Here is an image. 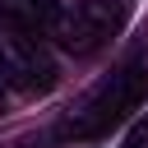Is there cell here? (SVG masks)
I'll list each match as a JSON object with an SVG mask.
<instances>
[{"mask_svg": "<svg viewBox=\"0 0 148 148\" xmlns=\"http://www.w3.org/2000/svg\"><path fill=\"white\" fill-rule=\"evenodd\" d=\"M143 97H148V65L130 60L74 106V116L60 125V139H97L111 125H120L134 106H143Z\"/></svg>", "mask_w": 148, "mask_h": 148, "instance_id": "6da1fadb", "label": "cell"}, {"mask_svg": "<svg viewBox=\"0 0 148 148\" xmlns=\"http://www.w3.org/2000/svg\"><path fill=\"white\" fill-rule=\"evenodd\" d=\"M0 56H5V79L18 92H46L56 88V60L32 37V28H0Z\"/></svg>", "mask_w": 148, "mask_h": 148, "instance_id": "3957f363", "label": "cell"}, {"mask_svg": "<svg viewBox=\"0 0 148 148\" xmlns=\"http://www.w3.org/2000/svg\"><path fill=\"white\" fill-rule=\"evenodd\" d=\"M120 148H148V111L134 120V130L125 134V143H120Z\"/></svg>", "mask_w": 148, "mask_h": 148, "instance_id": "277c9868", "label": "cell"}, {"mask_svg": "<svg viewBox=\"0 0 148 148\" xmlns=\"http://www.w3.org/2000/svg\"><path fill=\"white\" fill-rule=\"evenodd\" d=\"M125 18H130L125 0H74L69 9H60V18L51 23V32L60 37L65 51L92 56V51H102L125 28Z\"/></svg>", "mask_w": 148, "mask_h": 148, "instance_id": "7a4b0ae2", "label": "cell"}, {"mask_svg": "<svg viewBox=\"0 0 148 148\" xmlns=\"http://www.w3.org/2000/svg\"><path fill=\"white\" fill-rule=\"evenodd\" d=\"M23 5H28L32 14H42V23H46V28L60 18V0H23Z\"/></svg>", "mask_w": 148, "mask_h": 148, "instance_id": "5b68a950", "label": "cell"}]
</instances>
